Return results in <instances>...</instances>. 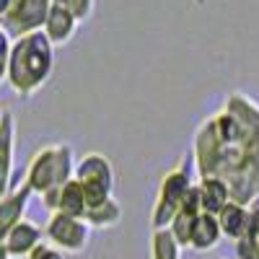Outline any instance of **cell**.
Returning <instances> with one entry per match:
<instances>
[{
	"label": "cell",
	"mask_w": 259,
	"mask_h": 259,
	"mask_svg": "<svg viewBox=\"0 0 259 259\" xmlns=\"http://www.w3.org/2000/svg\"><path fill=\"white\" fill-rule=\"evenodd\" d=\"M194 174L218 177L231 187L233 202L251 205L259 197V104L241 91L226 96L194 133Z\"/></svg>",
	"instance_id": "cell-1"
},
{
	"label": "cell",
	"mask_w": 259,
	"mask_h": 259,
	"mask_svg": "<svg viewBox=\"0 0 259 259\" xmlns=\"http://www.w3.org/2000/svg\"><path fill=\"white\" fill-rule=\"evenodd\" d=\"M55 70V47L45 31H34L13 39L8 62V85L18 96H34L41 85H47Z\"/></svg>",
	"instance_id": "cell-2"
},
{
	"label": "cell",
	"mask_w": 259,
	"mask_h": 259,
	"mask_svg": "<svg viewBox=\"0 0 259 259\" xmlns=\"http://www.w3.org/2000/svg\"><path fill=\"white\" fill-rule=\"evenodd\" d=\"M75 153L70 145L65 143H55L47 148H39L31 156L26 174H24V184L31 189V194L45 197L50 192H57L75 177Z\"/></svg>",
	"instance_id": "cell-3"
},
{
	"label": "cell",
	"mask_w": 259,
	"mask_h": 259,
	"mask_svg": "<svg viewBox=\"0 0 259 259\" xmlns=\"http://www.w3.org/2000/svg\"><path fill=\"white\" fill-rule=\"evenodd\" d=\"M194 171V156L187 153L177 168H171L168 174H163L161 184H158V192H156V205H153V212H150V226L153 231H163L171 226V221L177 218V212L182 207V202L187 200L189 189L194 187V179L192 177Z\"/></svg>",
	"instance_id": "cell-4"
},
{
	"label": "cell",
	"mask_w": 259,
	"mask_h": 259,
	"mask_svg": "<svg viewBox=\"0 0 259 259\" xmlns=\"http://www.w3.org/2000/svg\"><path fill=\"white\" fill-rule=\"evenodd\" d=\"M75 179L85 192L89 207H99L114 197V166L104 153H85L75 163Z\"/></svg>",
	"instance_id": "cell-5"
},
{
	"label": "cell",
	"mask_w": 259,
	"mask_h": 259,
	"mask_svg": "<svg viewBox=\"0 0 259 259\" xmlns=\"http://www.w3.org/2000/svg\"><path fill=\"white\" fill-rule=\"evenodd\" d=\"M52 0H11L8 13L0 18V26L11 39H21L26 34L41 31L47 24Z\"/></svg>",
	"instance_id": "cell-6"
},
{
	"label": "cell",
	"mask_w": 259,
	"mask_h": 259,
	"mask_svg": "<svg viewBox=\"0 0 259 259\" xmlns=\"http://www.w3.org/2000/svg\"><path fill=\"white\" fill-rule=\"evenodd\" d=\"M47 241L60 249L62 254H80L91 241V226L83 218H73V215L52 212L45 226Z\"/></svg>",
	"instance_id": "cell-7"
},
{
	"label": "cell",
	"mask_w": 259,
	"mask_h": 259,
	"mask_svg": "<svg viewBox=\"0 0 259 259\" xmlns=\"http://www.w3.org/2000/svg\"><path fill=\"white\" fill-rule=\"evenodd\" d=\"M41 205H45L52 212H62V215H73V218H85V210H89V202H85V192L80 187V182L73 177L68 184L57 192H50L41 197Z\"/></svg>",
	"instance_id": "cell-8"
},
{
	"label": "cell",
	"mask_w": 259,
	"mask_h": 259,
	"mask_svg": "<svg viewBox=\"0 0 259 259\" xmlns=\"http://www.w3.org/2000/svg\"><path fill=\"white\" fill-rule=\"evenodd\" d=\"M41 239H45V231H41L36 223L24 218L18 226H13V231L8 233L6 249H8L11 259H29L41 246Z\"/></svg>",
	"instance_id": "cell-9"
},
{
	"label": "cell",
	"mask_w": 259,
	"mask_h": 259,
	"mask_svg": "<svg viewBox=\"0 0 259 259\" xmlns=\"http://www.w3.org/2000/svg\"><path fill=\"white\" fill-rule=\"evenodd\" d=\"M29 197H31V189L26 184H21L0 202V244H6L13 226H18L24 221V212L29 207Z\"/></svg>",
	"instance_id": "cell-10"
},
{
	"label": "cell",
	"mask_w": 259,
	"mask_h": 259,
	"mask_svg": "<svg viewBox=\"0 0 259 259\" xmlns=\"http://www.w3.org/2000/svg\"><path fill=\"white\" fill-rule=\"evenodd\" d=\"M78 24H80V21L70 11H65L60 6H52L50 16H47V24H45L41 31H45V36L52 41V47H62V45H68V41L75 36Z\"/></svg>",
	"instance_id": "cell-11"
},
{
	"label": "cell",
	"mask_w": 259,
	"mask_h": 259,
	"mask_svg": "<svg viewBox=\"0 0 259 259\" xmlns=\"http://www.w3.org/2000/svg\"><path fill=\"white\" fill-rule=\"evenodd\" d=\"M218 223H221V231L226 239L231 241H241L246 231H249V223H251V212H249V205H241V202H228L221 215H218Z\"/></svg>",
	"instance_id": "cell-12"
},
{
	"label": "cell",
	"mask_w": 259,
	"mask_h": 259,
	"mask_svg": "<svg viewBox=\"0 0 259 259\" xmlns=\"http://www.w3.org/2000/svg\"><path fill=\"white\" fill-rule=\"evenodd\" d=\"M223 239V231H221V223H218V215H210V212H202L197 221L192 226V239H189V249L194 251H210L221 244Z\"/></svg>",
	"instance_id": "cell-13"
},
{
	"label": "cell",
	"mask_w": 259,
	"mask_h": 259,
	"mask_svg": "<svg viewBox=\"0 0 259 259\" xmlns=\"http://www.w3.org/2000/svg\"><path fill=\"white\" fill-rule=\"evenodd\" d=\"M197 187H200V197H202V210L210 215H221V210L228 202H233L231 187L218 177H202L197 179Z\"/></svg>",
	"instance_id": "cell-14"
},
{
	"label": "cell",
	"mask_w": 259,
	"mask_h": 259,
	"mask_svg": "<svg viewBox=\"0 0 259 259\" xmlns=\"http://www.w3.org/2000/svg\"><path fill=\"white\" fill-rule=\"evenodd\" d=\"M13 156H16V117L11 112L0 122V174L13 177Z\"/></svg>",
	"instance_id": "cell-15"
},
{
	"label": "cell",
	"mask_w": 259,
	"mask_h": 259,
	"mask_svg": "<svg viewBox=\"0 0 259 259\" xmlns=\"http://www.w3.org/2000/svg\"><path fill=\"white\" fill-rule=\"evenodd\" d=\"M83 221L89 223L91 228H114L122 221V205L112 197V200H106L99 207H89Z\"/></svg>",
	"instance_id": "cell-16"
},
{
	"label": "cell",
	"mask_w": 259,
	"mask_h": 259,
	"mask_svg": "<svg viewBox=\"0 0 259 259\" xmlns=\"http://www.w3.org/2000/svg\"><path fill=\"white\" fill-rule=\"evenodd\" d=\"M150 259H182V246L168 228L150 236Z\"/></svg>",
	"instance_id": "cell-17"
},
{
	"label": "cell",
	"mask_w": 259,
	"mask_h": 259,
	"mask_svg": "<svg viewBox=\"0 0 259 259\" xmlns=\"http://www.w3.org/2000/svg\"><path fill=\"white\" fill-rule=\"evenodd\" d=\"M52 6H60L65 11H70L78 21H89L94 16L96 0H52Z\"/></svg>",
	"instance_id": "cell-18"
},
{
	"label": "cell",
	"mask_w": 259,
	"mask_h": 259,
	"mask_svg": "<svg viewBox=\"0 0 259 259\" xmlns=\"http://www.w3.org/2000/svg\"><path fill=\"white\" fill-rule=\"evenodd\" d=\"M11 47H13V39L3 31L0 34V83L8 80V62H11Z\"/></svg>",
	"instance_id": "cell-19"
},
{
	"label": "cell",
	"mask_w": 259,
	"mask_h": 259,
	"mask_svg": "<svg viewBox=\"0 0 259 259\" xmlns=\"http://www.w3.org/2000/svg\"><path fill=\"white\" fill-rule=\"evenodd\" d=\"M29 259H65V254L60 249H55L52 244H41Z\"/></svg>",
	"instance_id": "cell-20"
},
{
	"label": "cell",
	"mask_w": 259,
	"mask_h": 259,
	"mask_svg": "<svg viewBox=\"0 0 259 259\" xmlns=\"http://www.w3.org/2000/svg\"><path fill=\"white\" fill-rule=\"evenodd\" d=\"M11 194V177H6V174H0V202H3L6 197Z\"/></svg>",
	"instance_id": "cell-21"
},
{
	"label": "cell",
	"mask_w": 259,
	"mask_h": 259,
	"mask_svg": "<svg viewBox=\"0 0 259 259\" xmlns=\"http://www.w3.org/2000/svg\"><path fill=\"white\" fill-rule=\"evenodd\" d=\"M8 8H11V0H0V18L8 13Z\"/></svg>",
	"instance_id": "cell-22"
},
{
	"label": "cell",
	"mask_w": 259,
	"mask_h": 259,
	"mask_svg": "<svg viewBox=\"0 0 259 259\" xmlns=\"http://www.w3.org/2000/svg\"><path fill=\"white\" fill-rule=\"evenodd\" d=\"M0 259H11V254H8L6 244H0Z\"/></svg>",
	"instance_id": "cell-23"
},
{
	"label": "cell",
	"mask_w": 259,
	"mask_h": 259,
	"mask_svg": "<svg viewBox=\"0 0 259 259\" xmlns=\"http://www.w3.org/2000/svg\"><path fill=\"white\" fill-rule=\"evenodd\" d=\"M194 3H197V6H205V3H207V0H194Z\"/></svg>",
	"instance_id": "cell-24"
},
{
	"label": "cell",
	"mask_w": 259,
	"mask_h": 259,
	"mask_svg": "<svg viewBox=\"0 0 259 259\" xmlns=\"http://www.w3.org/2000/svg\"><path fill=\"white\" fill-rule=\"evenodd\" d=\"M3 114H6V112H3V109H0V122H3Z\"/></svg>",
	"instance_id": "cell-25"
},
{
	"label": "cell",
	"mask_w": 259,
	"mask_h": 259,
	"mask_svg": "<svg viewBox=\"0 0 259 259\" xmlns=\"http://www.w3.org/2000/svg\"><path fill=\"white\" fill-rule=\"evenodd\" d=\"M3 31H6V29H3V26H0V34H3Z\"/></svg>",
	"instance_id": "cell-26"
}]
</instances>
